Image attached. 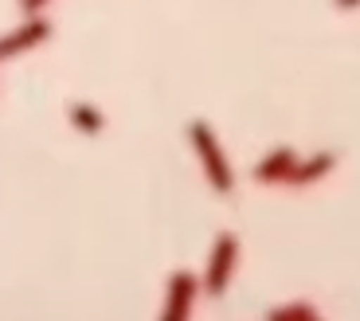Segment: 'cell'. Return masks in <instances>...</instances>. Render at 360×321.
<instances>
[{"label": "cell", "mask_w": 360, "mask_h": 321, "mask_svg": "<svg viewBox=\"0 0 360 321\" xmlns=\"http://www.w3.org/2000/svg\"><path fill=\"white\" fill-rule=\"evenodd\" d=\"M188 141H192V153H196L200 160V169H204L207 184H212V192L216 196H231L235 192V169H231V160H227L224 145H219L216 130L204 122V118H196V122H188Z\"/></svg>", "instance_id": "6da1fadb"}, {"label": "cell", "mask_w": 360, "mask_h": 321, "mask_svg": "<svg viewBox=\"0 0 360 321\" xmlns=\"http://www.w3.org/2000/svg\"><path fill=\"white\" fill-rule=\"evenodd\" d=\"M196 294H200L196 275H188V270H172L169 290H165V310H161L157 321H188L192 306H196Z\"/></svg>", "instance_id": "277c9868"}, {"label": "cell", "mask_w": 360, "mask_h": 321, "mask_svg": "<svg viewBox=\"0 0 360 321\" xmlns=\"http://www.w3.org/2000/svg\"><path fill=\"white\" fill-rule=\"evenodd\" d=\"M47 4H51V0H20V12H24V16H44Z\"/></svg>", "instance_id": "9c48e42d"}, {"label": "cell", "mask_w": 360, "mask_h": 321, "mask_svg": "<svg viewBox=\"0 0 360 321\" xmlns=\"http://www.w3.org/2000/svg\"><path fill=\"white\" fill-rule=\"evenodd\" d=\"M309 321H321V317H309Z\"/></svg>", "instance_id": "8fae6325"}, {"label": "cell", "mask_w": 360, "mask_h": 321, "mask_svg": "<svg viewBox=\"0 0 360 321\" xmlns=\"http://www.w3.org/2000/svg\"><path fill=\"white\" fill-rule=\"evenodd\" d=\"M337 8H360V0H337Z\"/></svg>", "instance_id": "30bf717a"}, {"label": "cell", "mask_w": 360, "mask_h": 321, "mask_svg": "<svg viewBox=\"0 0 360 321\" xmlns=\"http://www.w3.org/2000/svg\"><path fill=\"white\" fill-rule=\"evenodd\" d=\"M333 165H337V153H314L309 160H297V169H294V177H290V184L306 188V184H314V180H321L325 172H333Z\"/></svg>", "instance_id": "52a82bcc"}, {"label": "cell", "mask_w": 360, "mask_h": 321, "mask_svg": "<svg viewBox=\"0 0 360 321\" xmlns=\"http://www.w3.org/2000/svg\"><path fill=\"white\" fill-rule=\"evenodd\" d=\"M297 160H302V157H297L290 145H278V149H270L266 157L255 165V180H259V184H290Z\"/></svg>", "instance_id": "5b68a950"}, {"label": "cell", "mask_w": 360, "mask_h": 321, "mask_svg": "<svg viewBox=\"0 0 360 321\" xmlns=\"http://www.w3.org/2000/svg\"><path fill=\"white\" fill-rule=\"evenodd\" d=\"M317 317V310L309 302H290V306H278V310H270L266 321H309Z\"/></svg>", "instance_id": "ba28073f"}, {"label": "cell", "mask_w": 360, "mask_h": 321, "mask_svg": "<svg viewBox=\"0 0 360 321\" xmlns=\"http://www.w3.org/2000/svg\"><path fill=\"white\" fill-rule=\"evenodd\" d=\"M67 118H71V125L79 130V134H86V137H98L102 130H106V114H102L94 102H86V99H75L71 106H67Z\"/></svg>", "instance_id": "8992f818"}, {"label": "cell", "mask_w": 360, "mask_h": 321, "mask_svg": "<svg viewBox=\"0 0 360 321\" xmlns=\"http://www.w3.org/2000/svg\"><path fill=\"white\" fill-rule=\"evenodd\" d=\"M47 36H51V20L47 16H24V24H16L12 32L0 36V63H8V59H16V55L32 51V47H39Z\"/></svg>", "instance_id": "3957f363"}, {"label": "cell", "mask_w": 360, "mask_h": 321, "mask_svg": "<svg viewBox=\"0 0 360 321\" xmlns=\"http://www.w3.org/2000/svg\"><path fill=\"white\" fill-rule=\"evenodd\" d=\"M235 263H239V239H235L231 232H219L216 243H212V255H207V270H204V290L207 294H224L227 282H231L235 275Z\"/></svg>", "instance_id": "7a4b0ae2"}]
</instances>
